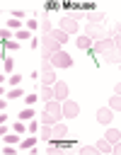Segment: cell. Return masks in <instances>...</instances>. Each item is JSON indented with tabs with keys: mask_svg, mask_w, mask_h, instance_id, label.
Instances as JSON below:
<instances>
[{
	"mask_svg": "<svg viewBox=\"0 0 121 155\" xmlns=\"http://www.w3.org/2000/svg\"><path fill=\"white\" fill-rule=\"evenodd\" d=\"M7 121V116H5V111H0V124H5Z\"/></svg>",
	"mask_w": 121,
	"mask_h": 155,
	"instance_id": "b9f144b4",
	"label": "cell"
},
{
	"mask_svg": "<svg viewBox=\"0 0 121 155\" xmlns=\"http://www.w3.org/2000/svg\"><path fill=\"white\" fill-rule=\"evenodd\" d=\"M104 61H106V63H121V51H119V48H114L111 53H106V56H104Z\"/></svg>",
	"mask_w": 121,
	"mask_h": 155,
	"instance_id": "2e32d148",
	"label": "cell"
},
{
	"mask_svg": "<svg viewBox=\"0 0 121 155\" xmlns=\"http://www.w3.org/2000/svg\"><path fill=\"white\" fill-rule=\"evenodd\" d=\"M111 119H114V109H111V107H102V109L97 111V121H99V124L109 126V124H111Z\"/></svg>",
	"mask_w": 121,
	"mask_h": 155,
	"instance_id": "52a82bcc",
	"label": "cell"
},
{
	"mask_svg": "<svg viewBox=\"0 0 121 155\" xmlns=\"http://www.w3.org/2000/svg\"><path fill=\"white\" fill-rule=\"evenodd\" d=\"M111 145H114V143H109L106 138L97 140V150H99V153H111Z\"/></svg>",
	"mask_w": 121,
	"mask_h": 155,
	"instance_id": "ac0fdd59",
	"label": "cell"
},
{
	"mask_svg": "<svg viewBox=\"0 0 121 155\" xmlns=\"http://www.w3.org/2000/svg\"><path fill=\"white\" fill-rule=\"evenodd\" d=\"M2 92H5V87H2V85H0V94H2Z\"/></svg>",
	"mask_w": 121,
	"mask_h": 155,
	"instance_id": "7dc6e473",
	"label": "cell"
},
{
	"mask_svg": "<svg viewBox=\"0 0 121 155\" xmlns=\"http://www.w3.org/2000/svg\"><path fill=\"white\" fill-rule=\"evenodd\" d=\"M19 145H22V150H34V145H36V136L22 138V140H19Z\"/></svg>",
	"mask_w": 121,
	"mask_h": 155,
	"instance_id": "9a60e30c",
	"label": "cell"
},
{
	"mask_svg": "<svg viewBox=\"0 0 121 155\" xmlns=\"http://www.w3.org/2000/svg\"><path fill=\"white\" fill-rule=\"evenodd\" d=\"M39 126H41L39 121H29V126H27V131H29V133H36V131H39Z\"/></svg>",
	"mask_w": 121,
	"mask_h": 155,
	"instance_id": "1f68e13d",
	"label": "cell"
},
{
	"mask_svg": "<svg viewBox=\"0 0 121 155\" xmlns=\"http://www.w3.org/2000/svg\"><path fill=\"white\" fill-rule=\"evenodd\" d=\"M7 80H10V85H12V87H19V82H22V75H10Z\"/></svg>",
	"mask_w": 121,
	"mask_h": 155,
	"instance_id": "f546056e",
	"label": "cell"
},
{
	"mask_svg": "<svg viewBox=\"0 0 121 155\" xmlns=\"http://www.w3.org/2000/svg\"><path fill=\"white\" fill-rule=\"evenodd\" d=\"M10 39H15V34H12L7 27H5V29H0V41L5 44V41H10Z\"/></svg>",
	"mask_w": 121,
	"mask_h": 155,
	"instance_id": "d4e9b609",
	"label": "cell"
},
{
	"mask_svg": "<svg viewBox=\"0 0 121 155\" xmlns=\"http://www.w3.org/2000/svg\"><path fill=\"white\" fill-rule=\"evenodd\" d=\"M92 44H94V41H92L90 36H85V34H82L80 39H75V46H77L80 51H90V48H92Z\"/></svg>",
	"mask_w": 121,
	"mask_h": 155,
	"instance_id": "8fae6325",
	"label": "cell"
},
{
	"mask_svg": "<svg viewBox=\"0 0 121 155\" xmlns=\"http://www.w3.org/2000/svg\"><path fill=\"white\" fill-rule=\"evenodd\" d=\"M39 27H41V29H44V34H51V29H53V27H51V22H48V19H39Z\"/></svg>",
	"mask_w": 121,
	"mask_h": 155,
	"instance_id": "83f0119b",
	"label": "cell"
},
{
	"mask_svg": "<svg viewBox=\"0 0 121 155\" xmlns=\"http://www.w3.org/2000/svg\"><path fill=\"white\" fill-rule=\"evenodd\" d=\"M17 46H19V44H17V41H5V48H10V51H15V48H17Z\"/></svg>",
	"mask_w": 121,
	"mask_h": 155,
	"instance_id": "74e56055",
	"label": "cell"
},
{
	"mask_svg": "<svg viewBox=\"0 0 121 155\" xmlns=\"http://www.w3.org/2000/svg\"><path fill=\"white\" fill-rule=\"evenodd\" d=\"M51 36H53V39H56V41H58L60 46H63V44L68 41V34H65L63 29H51Z\"/></svg>",
	"mask_w": 121,
	"mask_h": 155,
	"instance_id": "5bb4252c",
	"label": "cell"
},
{
	"mask_svg": "<svg viewBox=\"0 0 121 155\" xmlns=\"http://www.w3.org/2000/svg\"><path fill=\"white\" fill-rule=\"evenodd\" d=\"M2 138H5V143H10V145H15V143H19V133H17V131H15V133H10V136L5 133Z\"/></svg>",
	"mask_w": 121,
	"mask_h": 155,
	"instance_id": "cb8c5ba5",
	"label": "cell"
},
{
	"mask_svg": "<svg viewBox=\"0 0 121 155\" xmlns=\"http://www.w3.org/2000/svg\"><path fill=\"white\" fill-rule=\"evenodd\" d=\"M31 116H36L31 107H27V109H22V111H19V121H31Z\"/></svg>",
	"mask_w": 121,
	"mask_h": 155,
	"instance_id": "d6986e66",
	"label": "cell"
},
{
	"mask_svg": "<svg viewBox=\"0 0 121 155\" xmlns=\"http://www.w3.org/2000/svg\"><path fill=\"white\" fill-rule=\"evenodd\" d=\"M5 133H7V126H5V124H0V136H5Z\"/></svg>",
	"mask_w": 121,
	"mask_h": 155,
	"instance_id": "60d3db41",
	"label": "cell"
},
{
	"mask_svg": "<svg viewBox=\"0 0 121 155\" xmlns=\"http://www.w3.org/2000/svg\"><path fill=\"white\" fill-rule=\"evenodd\" d=\"M99 150H97V145H85L82 148V155H97Z\"/></svg>",
	"mask_w": 121,
	"mask_h": 155,
	"instance_id": "f1b7e54d",
	"label": "cell"
},
{
	"mask_svg": "<svg viewBox=\"0 0 121 155\" xmlns=\"http://www.w3.org/2000/svg\"><path fill=\"white\" fill-rule=\"evenodd\" d=\"M2 153H5V155H15V148H12V145H10V143H7V145H5V148H2Z\"/></svg>",
	"mask_w": 121,
	"mask_h": 155,
	"instance_id": "f35d334b",
	"label": "cell"
},
{
	"mask_svg": "<svg viewBox=\"0 0 121 155\" xmlns=\"http://www.w3.org/2000/svg\"><path fill=\"white\" fill-rule=\"evenodd\" d=\"M39 99H44V102H51V99H56V92H53V87H44V92L39 94Z\"/></svg>",
	"mask_w": 121,
	"mask_h": 155,
	"instance_id": "e0dca14e",
	"label": "cell"
},
{
	"mask_svg": "<svg viewBox=\"0 0 121 155\" xmlns=\"http://www.w3.org/2000/svg\"><path fill=\"white\" fill-rule=\"evenodd\" d=\"M104 138H106V140H109V143H116V140H119V138H121V133H119V131H116V128H109V131H106V133H104Z\"/></svg>",
	"mask_w": 121,
	"mask_h": 155,
	"instance_id": "ffe728a7",
	"label": "cell"
},
{
	"mask_svg": "<svg viewBox=\"0 0 121 155\" xmlns=\"http://www.w3.org/2000/svg\"><path fill=\"white\" fill-rule=\"evenodd\" d=\"M39 27V19H27V29L31 31V29H36Z\"/></svg>",
	"mask_w": 121,
	"mask_h": 155,
	"instance_id": "d6a6232c",
	"label": "cell"
},
{
	"mask_svg": "<svg viewBox=\"0 0 121 155\" xmlns=\"http://www.w3.org/2000/svg\"><path fill=\"white\" fill-rule=\"evenodd\" d=\"M2 82H5V75H2V73H0V85H2Z\"/></svg>",
	"mask_w": 121,
	"mask_h": 155,
	"instance_id": "bcb514c9",
	"label": "cell"
},
{
	"mask_svg": "<svg viewBox=\"0 0 121 155\" xmlns=\"http://www.w3.org/2000/svg\"><path fill=\"white\" fill-rule=\"evenodd\" d=\"M77 114H80V104H77V102H73V99H65V102H63V116L75 119Z\"/></svg>",
	"mask_w": 121,
	"mask_h": 155,
	"instance_id": "8992f818",
	"label": "cell"
},
{
	"mask_svg": "<svg viewBox=\"0 0 121 155\" xmlns=\"http://www.w3.org/2000/svg\"><path fill=\"white\" fill-rule=\"evenodd\" d=\"M114 48H116V46H114V39H109V36L102 39V41H94V44H92V51H94L97 56H106V53H111Z\"/></svg>",
	"mask_w": 121,
	"mask_h": 155,
	"instance_id": "7a4b0ae2",
	"label": "cell"
},
{
	"mask_svg": "<svg viewBox=\"0 0 121 155\" xmlns=\"http://www.w3.org/2000/svg\"><path fill=\"white\" fill-rule=\"evenodd\" d=\"M56 121H60V119H56V116H53V114H48V111H44V114H41V124H51V126H53Z\"/></svg>",
	"mask_w": 121,
	"mask_h": 155,
	"instance_id": "44dd1931",
	"label": "cell"
},
{
	"mask_svg": "<svg viewBox=\"0 0 121 155\" xmlns=\"http://www.w3.org/2000/svg\"><path fill=\"white\" fill-rule=\"evenodd\" d=\"M85 36H90L92 41H102V39H106V31H104L102 24H87L85 27Z\"/></svg>",
	"mask_w": 121,
	"mask_h": 155,
	"instance_id": "277c9868",
	"label": "cell"
},
{
	"mask_svg": "<svg viewBox=\"0 0 121 155\" xmlns=\"http://www.w3.org/2000/svg\"><path fill=\"white\" fill-rule=\"evenodd\" d=\"M22 94H24L22 87H12V90L7 92V99H17V97H22Z\"/></svg>",
	"mask_w": 121,
	"mask_h": 155,
	"instance_id": "603a6c76",
	"label": "cell"
},
{
	"mask_svg": "<svg viewBox=\"0 0 121 155\" xmlns=\"http://www.w3.org/2000/svg\"><path fill=\"white\" fill-rule=\"evenodd\" d=\"M63 136H68V126H65L63 121H56V124H53V138L60 140Z\"/></svg>",
	"mask_w": 121,
	"mask_h": 155,
	"instance_id": "7c38bea8",
	"label": "cell"
},
{
	"mask_svg": "<svg viewBox=\"0 0 121 155\" xmlns=\"http://www.w3.org/2000/svg\"><path fill=\"white\" fill-rule=\"evenodd\" d=\"M109 107H111L114 111H121V94H116V97H111V99H109Z\"/></svg>",
	"mask_w": 121,
	"mask_h": 155,
	"instance_id": "7402d4cb",
	"label": "cell"
},
{
	"mask_svg": "<svg viewBox=\"0 0 121 155\" xmlns=\"http://www.w3.org/2000/svg\"><path fill=\"white\" fill-rule=\"evenodd\" d=\"M53 92H56V99H58V102H65V97H68V85L58 80V82L53 85Z\"/></svg>",
	"mask_w": 121,
	"mask_h": 155,
	"instance_id": "ba28073f",
	"label": "cell"
},
{
	"mask_svg": "<svg viewBox=\"0 0 121 155\" xmlns=\"http://www.w3.org/2000/svg\"><path fill=\"white\" fill-rule=\"evenodd\" d=\"M114 34H121V22L116 24V29H114Z\"/></svg>",
	"mask_w": 121,
	"mask_h": 155,
	"instance_id": "f6af8a7d",
	"label": "cell"
},
{
	"mask_svg": "<svg viewBox=\"0 0 121 155\" xmlns=\"http://www.w3.org/2000/svg\"><path fill=\"white\" fill-rule=\"evenodd\" d=\"M114 92H116V94H121V82H119V85L114 87Z\"/></svg>",
	"mask_w": 121,
	"mask_h": 155,
	"instance_id": "ee69618b",
	"label": "cell"
},
{
	"mask_svg": "<svg viewBox=\"0 0 121 155\" xmlns=\"http://www.w3.org/2000/svg\"><path fill=\"white\" fill-rule=\"evenodd\" d=\"M111 153H116V155H121V140H116V143L111 145Z\"/></svg>",
	"mask_w": 121,
	"mask_h": 155,
	"instance_id": "d590c367",
	"label": "cell"
},
{
	"mask_svg": "<svg viewBox=\"0 0 121 155\" xmlns=\"http://www.w3.org/2000/svg\"><path fill=\"white\" fill-rule=\"evenodd\" d=\"M15 39H22V41L24 39H31V31L29 29H19V31H15Z\"/></svg>",
	"mask_w": 121,
	"mask_h": 155,
	"instance_id": "484cf974",
	"label": "cell"
},
{
	"mask_svg": "<svg viewBox=\"0 0 121 155\" xmlns=\"http://www.w3.org/2000/svg\"><path fill=\"white\" fill-rule=\"evenodd\" d=\"M111 39H114V46H116V48H119V51H121V34H114V36H111Z\"/></svg>",
	"mask_w": 121,
	"mask_h": 155,
	"instance_id": "8d00e7d4",
	"label": "cell"
},
{
	"mask_svg": "<svg viewBox=\"0 0 121 155\" xmlns=\"http://www.w3.org/2000/svg\"><path fill=\"white\" fill-rule=\"evenodd\" d=\"M41 82H44V87H53V85L58 82V78H56L53 70H44V73H41Z\"/></svg>",
	"mask_w": 121,
	"mask_h": 155,
	"instance_id": "30bf717a",
	"label": "cell"
},
{
	"mask_svg": "<svg viewBox=\"0 0 121 155\" xmlns=\"http://www.w3.org/2000/svg\"><path fill=\"white\" fill-rule=\"evenodd\" d=\"M41 46H44V56H41V61H51V56H53L56 51H60V44H58L51 34H44V36H41Z\"/></svg>",
	"mask_w": 121,
	"mask_h": 155,
	"instance_id": "6da1fadb",
	"label": "cell"
},
{
	"mask_svg": "<svg viewBox=\"0 0 121 155\" xmlns=\"http://www.w3.org/2000/svg\"><path fill=\"white\" fill-rule=\"evenodd\" d=\"M51 65H53V68H70V65H73V58L60 48V51H56V53L51 56Z\"/></svg>",
	"mask_w": 121,
	"mask_h": 155,
	"instance_id": "3957f363",
	"label": "cell"
},
{
	"mask_svg": "<svg viewBox=\"0 0 121 155\" xmlns=\"http://www.w3.org/2000/svg\"><path fill=\"white\" fill-rule=\"evenodd\" d=\"M39 99V94H27L24 97V102H27V107H34V102Z\"/></svg>",
	"mask_w": 121,
	"mask_h": 155,
	"instance_id": "4dcf8cb0",
	"label": "cell"
},
{
	"mask_svg": "<svg viewBox=\"0 0 121 155\" xmlns=\"http://www.w3.org/2000/svg\"><path fill=\"white\" fill-rule=\"evenodd\" d=\"M15 131L22 136V133H24V121H17V124H15Z\"/></svg>",
	"mask_w": 121,
	"mask_h": 155,
	"instance_id": "e575fe53",
	"label": "cell"
},
{
	"mask_svg": "<svg viewBox=\"0 0 121 155\" xmlns=\"http://www.w3.org/2000/svg\"><path fill=\"white\" fill-rule=\"evenodd\" d=\"M0 61H5V58H2V53H0Z\"/></svg>",
	"mask_w": 121,
	"mask_h": 155,
	"instance_id": "c3c4849f",
	"label": "cell"
},
{
	"mask_svg": "<svg viewBox=\"0 0 121 155\" xmlns=\"http://www.w3.org/2000/svg\"><path fill=\"white\" fill-rule=\"evenodd\" d=\"M12 68H15L12 58H5V73H12Z\"/></svg>",
	"mask_w": 121,
	"mask_h": 155,
	"instance_id": "836d02e7",
	"label": "cell"
},
{
	"mask_svg": "<svg viewBox=\"0 0 121 155\" xmlns=\"http://www.w3.org/2000/svg\"><path fill=\"white\" fill-rule=\"evenodd\" d=\"M87 24H102L104 27V12H99V10L87 12Z\"/></svg>",
	"mask_w": 121,
	"mask_h": 155,
	"instance_id": "9c48e42d",
	"label": "cell"
},
{
	"mask_svg": "<svg viewBox=\"0 0 121 155\" xmlns=\"http://www.w3.org/2000/svg\"><path fill=\"white\" fill-rule=\"evenodd\" d=\"M12 15H15L17 19H22V17H24V10H12Z\"/></svg>",
	"mask_w": 121,
	"mask_h": 155,
	"instance_id": "ab89813d",
	"label": "cell"
},
{
	"mask_svg": "<svg viewBox=\"0 0 121 155\" xmlns=\"http://www.w3.org/2000/svg\"><path fill=\"white\" fill-rule=\"evenodd\" d=\"M0 111H5V99L0 97Z\"/></svg>",
	"mask_w": 121,
	"mask_h": 155,
	"instance_id": "7bdbcfd3",
	"label": "cell"
},
{
	"mask_svg": "<svg viewBox=\"0 0 121 155\" xmlns=\"http://www.w3.org/2000/svg\"><path fill=\"white\" fill-rule=\"evenodd\" d=\"M39 133H41L44 140H51V138H53V126H51V124H41V126H39Z\"/></svg>",
	"mask_w": 121,
	"mask_h": 155,
	"instance_id": "4fadbf2b",
	"label": "cell"
},
{
	"mask_svg": "<svg viewBox=\"0 0 121 155\" xmlns=\"http://www.w3.org/2000/svg\"><path fill=\"white\" fill-rule=\"evenodd\" d=\"M19 27H22V19H7V29H10V31H12V29L19 31Z\"/></svg>",
	"mask_w": 121,
	"mask_h": 155,
	"instance_id": "4316f807",
	"label": "cell"
},
{
	"mask_svg": "<svg viewBox=\"0 0 121 155\" xmlns=\"http://www.w3.org/2000/svg\"><path fill=\"white\" fill-rule=\"evenodd\" d=\"M58 29H63L65 34H75V31H77V22L73 19V15H63V17H60Z\"/></svg>",
	"mask_w": 121,
	"mask_h": 155,
	"instance_id": "5b68a950",
	"label": "cell"
},
{
	"mask_svg": "<svg viewBox=\"0 0 121 155\" xmlns=\"http://www.w3.org/2000/svg\"><path fill=\"white\" fill-rule=\"evenodd\" d=\"M0 44H2V41H0Z\"/></svg>",
	"mask_w": 121,
	"mask_h": 155,
	"instance_id": "681fc988",
	"label": "cell"
}]
</instances>
